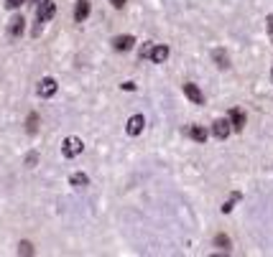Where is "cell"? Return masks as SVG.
<instances>
[{
	"instance_id": "cell-5",
	"label": "cell",
	"mask_w": 273,
	"mask_h": 257,
	"mask_svg": "<svg viewBox=\"0 0 273 257\" xmlns=\"http://www.w3.org/2000/svg\"><path fill=\"white\" fill-rule=\"evenodd\" d=\"M230 130H233L230 120H215V125H212V132H215L217 140H225L227 135H230Z\"/></svg>"
},
{
	"instance_id": "cell-18",
	"label": "cell",
	"mask_w": 273,
	"mask_h": 257,
	"mask_svg": "<svg viewBox=\"0 0 273 257\" xmlns=\"http://www.w3.org/2000/svg\"><path fill=\"white\" fill-rule=\"evenodd\" d=\"M26 0H5V8H21Z\"/></svg>"
},
{
	"instance_id": "cell-9",
	"label": "cell",
	"mask_w": 273,
	"mask_h": 257,
	"mask_svg": "<svg viewBox=\"0 0 273 257\" xmlns=\"http://www.w3.org/2000/svg\"><path fill=\"white\" fill-rule=\"evenodd\" d=\"M23 28H26V21H23L21 16H16V18H13V21H10V28H8V36H10V38H18V36L23 33Z\"/></svg>"
},
{
	"instance_id": "cell-12",
	"label": "cell",
	"mask_w": 273,
	"mask_h": 257,
	"mask_svg": "<svg viewBox=\"0 0 273 257\" xmlns=\"http://www.w3.org/2000/svg\"><path fill=\"white\" fill-rule=\"evenodd\" d=\"M189 138L196 140V143H204L207 140V130L199 128V125H194V128H189Z\"/></svg>"
},
{
	"instance_id": "cell-22",
	"label": "cell",
	"mask_w": 273,
	"mask_h": 257,
	"mask_svg": "<svg viewBox=\"0 0 273 257\" xmlns=\"http://www.w3.org/2000/svg\"><path fill=\"white\" fill-rule=\"evenodd\" d=\"M110 3H113L115 8H123V5H125V0H110Z\"/></svg>"
},
{
	"instance_id": "cell-2",
	"label": "cell",
	"mask_w": 273,
	"mask_h": 257,
	"mask_svg": "<svg viewBox=\"0 0 273 257\" xmlns=\"http://www.w3.org/2000/svg\"><path fill=\"white\" fill-rule=\"evenodd\" d=\"M56 89H59L56 79L46 77V79H41V82H39V87H36V92H39V97H43V99H49V97H54V95H56Z\"/></svg>"
},
{
	"instance_id": "cell-10",
	"label": "cell",
	"mask_w": 273,
	"mask_h": 257,
	"mask_svg": "<svg viewBox=\"0 0 273 257\" xmlns=\"http://www.w3.org/2000/svg\"><path fill=\"white\" fill-rule=\"evenodd\" d=\"M230 123H233V128L235 130H242V128H245V112H242V110H230Z\"/></svg>"
},
{
	"instance_id": "cell-17",
	"label": "cell",
	"mask_w": 273,
	"mask_h": 257,
	"mask_svg": "<svg viewBox=\"0 0 273 257\" xmlns=\"http://www.w3.org/2000/svg\"><path fill=\"white\" fill-rule=\"evenodd\" d=\"M215 245H217L220 250H227V247H230V239H227L225 234H217V237H215Z\"/></svg>"
},
{
	"instance_id": "cell-14",
	"label": "cell",
	"mask_w": 273,
	"mask_h": 257,
	"mask_svg": "<svg viewBox=\"0 0 273 257\" xmlns=\"http://www.w3.org/2000/svg\"><path fill=\"white\" fill-rule=\"evenodd\" d=\"M26 130H28V132H36V130H39V115H36V112H31V115L26 117Z\"/></svg>"
},
{
	"instance_id": "cell-6",
	"label": "cell",
	"mask_w": 273,
	"mask_h": 257,
	"mask_svg": "<svg viewBox=\"0 0 273 257\" xmlns=\"http://www.w3.org/2000/svg\"><path fill=\"white\" fill-rule=\"evenodd\" d=\"M143 125H146V117L143 115H133L130 120H128V135H141L143 132Z\"/></svg>"
},
{
	"instance_id": "cell-15",
	"label": "cell",
	"mask_w": 273,
	"mask_h": 257,
	"mask_svg": "<svg viewBox=\"0 0 273 257\" xmlns=\"http://www.w3.org/2000/svg\"><path fill=\"white\" fill-rule=\"evenodd\" d=\"M215 62L220 69H227V54L225 51H215Z\"/></svg>"
},
{
	"instance_id": "cell-23",
	"label": "cell",
	"mask_w": 273,
	"mask_h": 257,
	"mask_svg": "<svg viewBox=\"0 0 273 257\" xmlns=\"http://www.w3.org/2000/svg\"><path fill=\"white\" fill-rule=\"evenodd\" d=\"M271 79H273V71H271Z\"/></svg>"
},
{
	"instance_id": "cell-3",
	"label": "cell",
	"mask_w": 273,
	"mask_h": 257,
	"mask_svg": "<svg viewBox=\"0 0 273 257\" xmlns=\"http://www.w3.org/2000/svg\"><path fill=\"white\" fill-rule=\"evenodd\" d=\"M56 16V3L51 0H41L39 3V23H49Z\"/></svg>"
},
{
	"instance_id": "cell-11",
	"label": "cell",
	"mask_w": 273,
	"mask_h": 257,
	"mask_svg": "<svg viewBox=\"0 0 273 257\" xmlns=\"http://www.w3.org/2000/svg\"><path fill=\"white\" fill-rule=\"evenodd\" d=\"M87 16H89V0H77V13H74L77 23L87 21Z\"/></svg>"
},
{
	"instance_id": "cell-4",
	"label": "cell",
	"mask_w": 273,
	"mask_h": 257,
	"mask_svg": "<svg viewBox=\"0 0 273 257\" xmlns=\"http://www.w3.org/2000/svg\"><path fill=\"white\" fill-rule=\"evenodd\" d=\"M82 150H84V145H82V140H79V138H67V140H64V145H62L64 158H74V156H79Z\"/></svg>"
},
{
	"instance_id": "cell-24",
	"label": "cell",
	"mask_w": 273,
	"mask_h": 257,
	"mask_svg": "<svg viewBox=\"0 0 273 257\" xmlns=\"http://www.w3.org/2000/svg\"><path fill=\"white\" fill-rule=\"evenodd\" d=\"M31 3H36V0H31Z\"/></svg>"
},
{
	"instance_id": "cell-20",
	"label": "cell",
	"mask_w": 273,
	"mask_h": 257,
	"mask_svg": "<svg viewBox=\"0 0 273 257\" xmlns=\"http://www.w3.org/2000/svg\"><path fill=\"white\" fill-rule=\"evenodd\" d=\"M36 161H39V156H36V153H31V156L26 158V163H28V165H36Z\"/></svg>"
},
{
	"instance_id": "cell-16",
	"label": "cell",
	"mask_w": 273,
	"mask_h": 257,
	"mask_svg": "<svg viewBox=\"0 0 273 257\" xmlns=\"http://www.w3.org/2000/svg\"><path fill=\"white\" fill-rule=\"evenodd\" d=\"M18 255H34V245H31V242H21V245H18Z\"/></svg>"
},
{
	"instance_id": "cell-7",
	"label": "cell",
	"mask_w": 273,
	"mask_h": 257,
	"mask_svg": "<svg viewBox=\"0 0 273 257\" xmlns=\"http://www.w3.org/2000/svg\"><path fill=\"white\" fill-rule=\"evenodd\" d=\"M184 95H187L194 104H204V95L199 92V87L192 84V82H187V84H184Z\"/></svg>"
},
{
	"instance_id": "cell-1",
	"label": "cell",
	"mask_w": 273,
	"mask_h": 257,
	"mask_svg": "<svg viewBox=\"0 0 273 257\" xmlns=\"http://www.w3.org/2000/svg\"><path fill=\"white\" fill-rule=\"evenodd\" d=\"M141 56L143 59H151L154 64H163L169 59V46H154V43H146L141 49Z\"/></svg>"
},
{
	"instance_id": "cell-21",
	"label": "cell",
	"mask_w": 273,
	"mask_h": 257,
	"mask_svg": "<svg viewBox=\"0 0 273 257\" xmlns=\"http://www.w3.org/2000/svg\"><path fill=\"white\" fill-rule=\"evenodd\" d=\"M123 89H125V92H130V89H135V84L133 82H123Z\"/></svg>"
},
{
	"instance_id": "cell-19",
	"label": "cell",
	"mask_w": 273,
	"mask_h": 257,
	"mask_svg": "<svg viewBox=\"0 0 273 257\" xmlns=\"http://www.w3.org/2000/svg\"><path fill=\"white\" fill-rule=\"evenodd\" d=\"M266 28H268V33H271V41H273V16L266 18Z\"/></svg>"
},
{
	"instance_id": "cell-8",
	"label": "cell",
	"mask_w": 273,
	"mask_h": 257,
	"mask_svg": "<svg viewBox=\"0 0 273 257\" xmlns=\"http://www.w3.org/2000/svg\"><path fill=\"white\" fill-rule=\"evenodd\" d=\"M133 43H135L133 36H117V38H113V49L115 51H130Z\"/></svg>"
},
{
	"instance_id": "cell-13",
	"label": "cell",
	"mask_w": 273,
	"mask_h": 257,
	"mask_svg": "<svg viewBox=\"0 0 273 257\" xmlns=\"http://www.w3.org/2000/svg\"><path fill=\"white\" fill-rule=\"evenodd\" d=\"M69 184L77 186V189H84V186L89 184V178H87L84 173H72V176H69Z\"/></svg>"
}]
</instances>
